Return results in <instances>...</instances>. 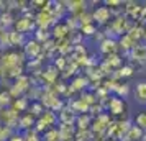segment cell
<instances>
[{"label": "cell", "instance_id": "obj_19", "mask_svg": "<svg viewBox=\"0 0 146 141\" xmlns=\"http://www.w3.org/2000/svg\"><path fill=\"white\" fill-rule=\"evenodd\" d=\"M54 138H59L58 130H53V131H49V133L44 134V140H46V141H54Z\"/></svg>", "mask_w": 146, "mask_h": 141}, {"label": "cell", "instance_id": "obj_13", "mask_svg": "<svg viewBox=\"0 0 146 141\" xmlns=\"http://www.w3.org/2000/svg\"><path fill=\"white\" fill-rule=\"evenodd\" d=\"M77 123H79V128L80 130H86V128H89V123H90V117L89 115H79L77 117Z\"/></svg>", "mask_w": 146, "mask_h": 141}, {"label": "cell", "instance_id": "obj_26", "mask_svg": "<svg viewBox=\"0 0 146 141\" xmlns=\"http://www.w3.org/2000/svg\"><path fill=\"white\" fill-rule=\"evenodd\" d=\"M112 141H117V140H112Z\"/></svg>", "mask_w": 146, "mask_h": 141}, {"label": "cell", "instance_id": "obj_17", "mask_svg": "<svg viewBox=\"0 0 146 141\" xmlns=\"http://www.w3.org/2000/svg\"><path fill=\"white\" fill-rule=\"evenodd\" d=\"M82 33L87 34V36H90V34L97 33V30H95V26H94L92 23H90V25H86V26H82Z\"/></svg>", "mask_w": 146, "mask_h": 141}, {"label": "cell", "instance_id": "obj_9", "mask_svg": "<svg viewBox=\"0 0 146 141\" xmlns=\"http://www.w3.org/2000/svg\"><path fill=\"white\" fill-rule=\"evenodd\" d=\"M18 62H20L18 54H7V56H3V64L5 66H17Z\"/></svg>", "mask_w": 146, "mask_h": 141}, {"label": "cell", "instance_id": "obj_4", "mask_svg": "<svg viewBox=\"0 0 146 141\" xmlns=\"http://www.w3.org/2000/svg\"><path fill=\"white\" fill-rule=\"evenodd\" d=\"M25 53L28 58H36L41 53V46L38 41H28L27 46H25Z\"/></svg>", "mask_w": 146, "mask_h": 141}, {"label": "cell", "instance_id": "obj_20", "mask_svg": "<svg viewBox=\"0 0 146 141\" xmlns=\"http://www.w3.org/2000/svg\"><path fill=\"white\" fill-rule=\"evenodd\" d=\"M10 99H12V95L8 94H5V92H3V94H0V105H3V103H5V105H8V103H10Z\"/></svg>", "mask_w": 146, "mask_h": 141}, {"label": "cell", "instance_id": "obj_24", "mask_svg": "<svg viewBox=\"0 0 146 141\" xmlns=\"http://www.w3.org/2000/svg\"><path fill=\"white\" fill-rule=\"evenodd\" d=\"M27 141H38V138H36V136H30Z\"/></svg>", "mask_w": 146, "mask_h": 141}, {"label": "cell", "instance_id": "obj_1", "mask_svg": "<svg viewBox=\"0 0 146 141\" xmlns=\"http://www.w3.org/2000/svg\"><path fill=\"white\" fill-rule=\"evenodd\" d=\"M133 94H135V100L139 105H146V81L136 82L135 89H133Z\"/></svg>", "mask_w": 146, "mask_h": 141}, {"label": "cell", "instance_id": "obj_14", "mask_svg": "<svg viewBox=\"0 0 146 141\" xmlns=\"http://www.w3.org/2000/svg\"><path fill=\"white\" fill-rule=\"evenodd\" d=\"M107 64H108L110 69H112L113 66H115V67L121 66V61H120V58L117 56V54H110V56H108V59H107Z\"/></svg>", "mask_w": 146, "mask_h": 141}, {"label": "cell", "instance_id": "obj_6", "mask_svg": "<svg viewBox=\"0 0 146 141\" xmlns=\"http://www.w3.org/2000/svg\"><path fill=\"white\" fill-rule=\"evenodd\" d=\"M59 118H61V123L62 125H67V126H71V123L74 121V112L72 110H69V108H62L59 113Z\"/></svg>", "mask_w": 146, "mask_h": 141}, {"label": "cell", "instance_id": "obj_25", "mask_svg": "<svg viewBox=\"0 0 146 141\" xmlns=\"http://www.w3.org/2000/svg\"><path fill=\"white\" fill-rule=\"evenodd\" d=\"M141 141H146V131L143 133V136H141Z\"/></svg>", "mask_w": 146, "mask_h": 141}, {"label": "cell", "instance_id": "obj_12", "mask_svg": "<svg viewBox=\"0 0 146 141\" xmlns=\"http://www.w3.org/2000/svg\"><path fill=\"white\" fill-rule=\"evenodd\" d=\"M54 75H58V69H56L54 66H49V67H48V71L44 72V75H43V77H44V79H46V81L49 82V84H51V82H54Z\"/></svg>", "mask_w": 146, "mask_h": 141}, {"label": "cell", "instance_id": "obj_16", "mask_svg": "<svg viewBox=\"0 0 146 141\" xmlns=\"http://www.w3.org/2000/svg\"><path fill=\"white\" fill-rule=\"evenodd\" d=\"M118 72H120L118 75H121V77H130V75L133 74V69H131L130 66H123V67L118 71Z\"/></svg>", "mask_w": 146, "mask_h": 141}, {"label": "cell", "instance_id": "obj_23", "mask_svg": "<svg viewBox=\"0 0 146 141\" xmlns=\"http://www.w3.org/2000/svg\"><path fill=\"white\" fill-rule=\"evenodd\" d=\"M15 107L20 108V110H23V108L27 107V100H25V99H20V100H17V102H15Z\"/></svg>", "mask_w": 146, "mask_h": 141}, {"label": "cell", "instance_id": "obj_18", "mask_svg": "<svg viewBox=\"0 0 146 141\" xmlns=\"http://www.w3.org/2000/svg\"><path fill=\"white\" fill-rule=\"evenodd\" d=\"M20 123H21V126H23V128L31 126V125H33V117H31V115H27L25 118H21V120H20Z\"/></svg>", "mask_w": 146, "mask_h": 141}, {"label": "cell", "instance_id": "obj_5", "mask_svg": "<svg viewBox=\"0 0 146 141\" xmlns=\"http://www.w3.org/2000/svg\"><path fill=\"white\" fill-rule=\"evenodd\" d=\"M115 49H117V41L115 40H104L100 43V51L104 54H113L115 53Z\"/></svg>", "mask_w": 146, "mask_h": 141}, {"label": "cell", "instance_id": "obj_22", "mask_svg": "<svg viewBox=\"0 0 146 141\" xmlns=\"http://www.w3.org/2000/svg\"><path fill=\"white\" fill-rule=\"evenodd\" d=\"M64 66H66V59H64V58H59V61H56V64H54V67H56L58 71L64 69Z\"/></svg>", "mask_w": 146, "mask_h": 141}, {"label": "cell", "instance_id": "obj_7", "mask_svg": "<svg viewBox=\"0 0 146 141\" xmlns=\"http://www.w3.org/2000/svg\"><path fill=\"white\" fill-rule=\"evenodd\" d=\"M131 56L136 61H145L146 59V46H143V44H135L131 49Z\"/></svg>", "mask_w": 146, "mask_h": 141}, {"label": "cell", "instance_id": "obj_21", "mask_svg": "<svg viewBox=\"0 0 146 141\" xmlns=\"http://www.w3.org/2000/svg\"><path fill=\"white\" fill-rule=\"evenodd\" d=\"M31 110H33L35 115H41L44 110H43V105L41 103H33V107H31Z\"/></svg>", "mask_w": 146, "mask_h": 141}, {"label": "cell", "instance_id": "obj_3", "mask_svg": "<svg viewBox=\"0 0 146 141\" xmlns=\"http://www.w3.org/2000/svg\"><path fill=\"white\" fill-rule=\"evenodd\" d=\"M94 20H97L99 23H105L108 18H110V8L108 7H99L92 15Z\"/></svg>", "mask_w": 146, "mask_h": 141}, {"label": "cell", "instance_id": "obj_2", "mask_svg": "<svg viewBox=\"0 0 146 141\" xmlns=\"http://www.w3.org/2000/svg\"><path fill=\"white\" fill-rule=\"evenodd\" d=\"M108 110H110L113 115H120L123 110H125V103H123L121 99L113 97V99H110V102H108Z\"/></svg>", "mask_w": 146, "mask_h": 141}, {"label": "cell", "instance_id": "obj_10", "mask_svg": "<svg viewBox=\"0 0 146 141\" xmlns=\"http://www.w3.org/2000/svg\"><path fill=\"white\" fill-rule=\"evenodd\" d=\"M135 123H136V126H138V128H141V130L145 131V130H146V110H145V112H139V113L136 115Z\"/></svg>", "mask_w": 146, "mask_h": 141}, {"label": "cell", "instance_id": "obj_11", "mask_svg": "<svg viewBox=\"0 0 146 141\" xmlns=\"http://www.w3.org/2000/svg\"><path fill=\"white\" fill-rule=\"evenodd\" d=\"M71 85H72L71 90H80V89H86L87 87V81L84 79V77H77V79H74V81H72Z\"/></svg>", "mask_w": 146, "mask_h": 141}, {"label": "cell", "instance_id": "obj_8", "mask_svg": "<svg viewBox=\"0 0 146 141\" xmlns=\"http://www.w3.org/2000/svg\"><path fill=\"white\" fill-rule=\"evenodd\" d=\"M15 26H17V30H18V33H25L27 30H30L31 28V21L28 20V18H20V20L15 23Z\"/></svg>", "mask_w": 146, "mask_h": 141}, {"label": "cell", "instance_id": "obj_15", "mask_svg": "<svg viewBox=\"0 0 146 141\" xmlns=\"http://www.w3.org/2000/svg\"><path fill=\"white\" fill-rule=\"evenodd\" d=\"M113 90H117L120 95H125V97H126L128 92H130V85H128V84H123V85H115Z\"/></svg>", "mask_w": 146, "mask_h": 141}]
</instances>
